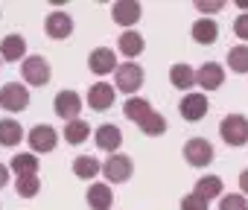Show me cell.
Listing matches in <instances>:
<instances>
[{
    "label": "cell",
    "instance_id": "23",
    "mask_svg": "<svg viewBox=\"0 0 248 210\" xmlns=\"http://www.w3.org/2000/svg\"><path fill=\"white\" fill-rule=\"evenodd\" d=\"M193 193H196L199 198H204V201L219 198V195H222V178H216V175H202V178L196 181Z\"/></svg>",
    "mask_w": 248,
    "mask_h": 210
},
{
    "label": "cell",
    "instance_id": "29",
    "mask_svg": "<svg viewBox=\"0 0 248 210\" xmlns=\"http://www.w3.org/2000/svg\"><path fill=\"white\" fill-rule=\"evenodd\" d=\"M15 187H18V193H21L24 198H32V195L41 190V181H38V175H24V178L15 181Z\"/></svg>",
    "mask_w": 248,
    "mask_h": 210
},
{
    "label": "cell",
    "instance_id": "1",
    "mask_svg": "<svg viewBox=\"0 0 248 210\" xmlns=\"http://www.w3.org/2000/svg\"><path fill=\"white\" fill-rule=\"evenodd\" d=\"M114 88L123 90V93H129V96H135V93L143 88V67H140L138 61L120 64L117 73H114Z\"/></svg>",
    "mask_w": 248,
    "mask_h": 210
},
{
    "label": "cell",
    "instance_id": "15",
    "mask_svg": "<svg viewBox=\"0 0 248 210\" xmlns=\"http://www.w3.org/2000/svg\"><path fill=\"white\" fill-rule=\"evenodd\" d=\"M93 140H96V146L102 149V152H117L120 149V143H123V132L114 126V123H102L99 129H96V135H93Z\"/></svg>",
    "mask_w": 248,
    "mask_h": 210
},
{
    "label": "cell",
    "instance_id": "4",
    "mask_svg": "<svg viewBox=\"0 0 248 210\" xmlns=\"http://www.w3.org/2000/svg\"><path fill=\"white\" fill-rule=\"evenodd\" d=\"M132 172H135L132 158H129V155H120V152L108 155V161L102 164V175H105L108 184H126V181L132 178Z\"/></svg>",
    "mask_w": 248,
    "mask_h": 210
},
{
    "label": "cell",
    "instance_id": "14",
    "mask_svg": "<svg viewBox=\"0 0 248 210\" xmlns=\"http://www.w3.org/2000/svg\"><path fill=\"white\" fill-rule=\"evenodd\" d=\"M44 32H47L50 38H56V41L70 38V32H73V18H70L67 12H50L47 21H44Z\"/></svg>",
    "mask_w": 248,
    "mask_h": 210
},
{
    "label": "cell",
    "instance_id": "25",
    "mask_svg": "<svg viewBox=\"0 0 248 210\" xmlns=\"http://www.w3.org/2000/svg\"><path fill=\"white\" fill-rule=\"evenodd\" d=\"M170 82H172L175 88L187 90V88L196 85V70H193L190 64H172V67H170Z\"/></svg>",
    "mask_w": 248,
    "mask_h": 210
},
{
    "label": "cell",
    "instance_id": "37",
    "mask_svg": "<svg viewBox=\"0 0 248 210\" xmlns=\"http://www.w3.org/2000/svg\"><path fill=\"white\" fill-rule=\"evenodd\" d=\"M0 64H3V59H0Z\"/></svg>",
    "mask_w": 248,
    "mask_h": 210
},
{
    "label": "cell",
    "instance_id": "11",
    "mask_svg": "<svg viewBox=\"0 0 248 210\" xmlns=\"http://www.w3.org/2000/svg\"><path fill=\"white\" fill-rule=\"evenodd\" d=\"M222 82H225V67L219 61H204L196 70V85L202 90H216V88H222Z\"/></svg>",
    "mask_w": 248,
    "mask_h": 210
},
{
    "label": "cell",
    "instance_id": "28",
    "mask_svg": "<svg viewBox=\"0 0 248 210\" xmlns=\"http://www.w3.org/2000/svg\"><path fill=\"white\" fill-rule=\"evenodd\" d=\"M140 132H143V135H149V137H161V135L167 132V117H164V114H158V111H152V114L140 123Z\"/></svg>",
    "mask_w": 248,
    "mask_h": 210
},
{
    "label": "cell",
    "instance_id": "16",
    "mask_svg": "<svg viewBox=\"0 0 248 210\" xmlns=\"http://www.w3.org/2000/svg\"><path fill=\"white\" fill-rule=\"evenodd\" d=\"M152 111H155V108H152V102L143 99V96H129L126 105H123V114H126V120H132V123H138V126H140Z\"/></svg>",
    "mask_w": 248,
    "mask_h": 210
},
{
    "label": "cell",
    "instance_id": "3",
    "mask_svg": "<svg viewBox=\"0 0 248 210\" xmlns=\"http://www.w3.org/2000/svg\"><path fill=\"white\" fill-rule=\"evenodd\" d=\"M0 108H6V111H12V114L27 111V108H30V90H27V85H21V82H6L3 88H0Z\"/></svg>",
    "mask_w": 248,
    "mask_h": 210
},
{
    "label": "cell",
    "instance_id": "12",
    "mask_svg": "<svg viewBox=\"0 0 248 210\" xmlns=\"http://www.w3.org/2000/svg\"><path fill=\"white\" fill-rule=\"evenodd\" d=\"M207 108H210V102H207L204 93H187V96L181 99V105H178V111H181V117H184L187 123H199V120L207 114Z\"/></svg>",
    "mask_w": 248,
    "mask_h": 210
},
{
    "label": "cell",
    "instance_id": "31",
    "mask_svg": "<svg viewBox=\"0 0 248 210\" xmlns=\"http://www.w3.org/2000/svg\"><path fill=\"white\" fill-rule=\"evenodd\" d=\"M181 210H207V201H204V198H199L196 193H190V195H184V198H181Z\"/></svg>",
    "mask_w": 248,
    "mask_h": 210
},
{
    "label": "cell",
    "instance_id": "21",
    "mask_svg": "<svg viewBox=\"0 0 248 210\" xmlns=\"http://www.w3.org/2000/svg\"><path fill=\"white\" fill-rule=\"evenodd\" d=\"M216 38H219V27L213 18H199L193 24V41L196 44H216Z\"/></svg>",
    "mask_w": 248,
    "mask_h": 210
},
{
    "label": "cell",
    "instance_id": "2",
    "mask_svg": "<svg viewBox=\"0 0 248 210\" xmlns=\"http://www.w3.org/2000/svg\"><path fill=\"white\" fill-rule=\"evenodd\" d=\"M219 135L228 146H245L248 143V117L242 114H228L219 123Z\"/></svg>",
    "mask_w": 248,
    "mask_h": 210
},
{
    "label": "cell",
    "instance_id": "6",
    "mask_svg": "<svg viewBox=\"0 0 248 210\" xmlns=\"http://www.w3.org/2000/svg\"><path fill=\"white\" fill-rule=\"evenodd\" d=\"M184 161L196 169H204L213 164V143L204 140V137H193L184 143Z\"/></svg>",
    "mask_w": 248,
    "mask_h": 210
},
{
    "label": "cell",
    "instance_id": "34",
    "mask_svg": "<svg viewBox=\"0 0 248 210\" xmlns=\"http://www.w3.org/2000/svg\"><path fill=\"white\" fill-rule=\"evenodd\" d=\"M239 190H242V195H248V166L239 172Z\"/></svg>",
    "mask_w": 248,
    "mask_h": 210
},
{
    "label": "cell",
    "instance_id": "27",
    "mask_svg": "<svg viewBox=\"0 0 248 210\" xmlns=\"http://www.w3.org/2000/svg\"><path fill=\"white\" fill-rule=\"evenodd\" d=\"M228 67L233 73H248V44H236L228 50Z\"/></svg>",
    "mask_w": 248,
    "mask_h": 210
},
{
    "label": "cell",
    "instance_id": "36",
    "mask_svg": "<svg viewBox=\"0 0 248 210\" xmlns=\"http://www.w3.org/2000/svg\"><path fill=\"white\" fill-rule=\"evenodd\" d=\"M239 9H248V0H239Z\"/></svg>",
    "mask_w": 248,
    "mask_h": 210
},
{
    "label": "cell",
    "instance_id": "20",
    "mask_svg": "<svg viewBox=\"0 0 248 210\" xmlns=\"http://www.w3.org/2000/svg\"><path fill=\"white\" fill-rule=\"evenodd\" d=\"M117 47H120V53L126 56V59H138V56L143 53L146 41H143V35H140V32H135V30H126V32L120 35Z\"/></svg>",
    "mask_w": 248,
    "mask_h": 210
},
{
    "label": "cell",
    "instance_id": "32",
    "mask_svg": "<svg viewBox=\"0 0 248 210\" xmlns=\"http://www.w3.org/2000/svg\"><path fill=\"white\" fill-rule=\"evenodd\" d=\"M233 32H236L242 41H248V12L236 15V21H233Z\"/></svg>",
    "mask_w": 248,
    "mask_h": 210
},
{
    "label": "cell",
    "instance_id": "18",
    "mask_svg": "<svg viewBox=\"0 0 248 210\" xmlns=\"http://www.w3.org/2000/svg\"><path fill=\"white\" fill-rule=\"evenodd\" d=\"M85 198H88V207L91 210H111V204H114L111 184H91Z\"/></svg>",
    "mask_w": 248,
    "mask_h": 210
},
{
    "label": "cell",
    "instance_id": "30",
    "mask_svg": "<svg viewBox=\"0 0 248 210\" xmlns=\"http://www.w3.org/2000/svg\"><path fill=\"white\" fill-rule=\"evenodd\" d=\"M219 210H248V198L242 193H228L219 198Z\"/></svg>",
    "mask_w": 248,
    "mask_h": 210
},
{
    "label": "cell",
    "instance_id": "35",
    "mask_svg": "<svg viewBox=\"0 0 248 210\" xmlns=\"http://www.w3.org/2000/svg\"><path fill=\"white\" fill-rule=\"evenodd\" d=\"M9 184V166L6 164H0V190H3Z\"/></svg>",
    "mask_w": 248,
    "mask_h": 210
},
{
    "label": "cell",
    "instance_id": "8",
    "mask_svg": "<svg viewBox=\"0 0 248 210\" xmlns=\"http://www.w3.org/2000/svg\"><path fill=\"white\" fill-rule=\"evenodd\" d=\"M27 140H30V149H32V152H41V155H47V152H53V149H56V143H59V135H56V129H53V126H47V123H38L35 129H30Z\"/></svg>",
    "mask_w": 248,
    "mask_h": 210
},
{
    "label": "cell",
    "instance_id": "17",
    "mask_svg": "<svg viewBox=\"0 0 248 210\" xmlns=\"http://www.w3.org/2000/svg\"><path fill=\"white\" fill-rule=\"evenodd\" d=\"M0 59H6V61H24L27 59V41H24V35H18V32H12V35H6L3 41H0Z\"/></svg>",
    "mask_w": 248,
    "mask_h": 210
},
{
    "label": "cell",
    "instance_id": "9",
    "mask_svg": "<svg viewBox=\"0 0 248 210\" xmlns=\"http://www.w3.org/2000/svg\"><path fill=\"white\" fill-rule=\"evenodd\" d=\"M117 99V88L108 85V82H93L91 90H88V105L93 111H108Z\"/></svg>",
    "mask_w": 248,
    "mask_h": 210
},
{
    "label": "cell",
    "instance_id": "10",
    "mask_svg": "<svg viewBox=\"0 0 248 210\" xmlns=\"http://www.w3.org/2000/svg\"><path fill=\"white\" fill-rule=\"evenodd\" d=\"M88 67H91V73L93 76H105V73H117V56H114V50L111 47H96V50H91V56H88Z\"/></svg>",
    "mask_w": 248,
    "mask_h": 210
},
{
    "label": "cell",
    "instance_id": "24",
    "mask_svg": "<svg viewBox=\"0 0 248 210\" xmlns=\"http://www.w3.org/2000/svg\"><path fill=\"white\" fill-rule=\"evenodd\" d=\"M9 166H12V172H15L18 178H24V175H38V158H35L32 152H21V155H15Z\"/></svg>",
    "mask_w": 248,
    "mask_h": 210
},
{
    "label": "cell",
    "instance_id": "5",
    "mask_svg": "<svg viewBox=\"0 0 248 210\" xmlns=\"http://www.w3.org/2000/svg\"><path fill=\"white\" fill-rule=\"evenodd\" d=\"M21 76H24V82L35 85V88H44L50 82L53 70H50V61L44 56H27L21 61Z\"/></svg>",
    "mask_w": 248,
    "mask_h": 210
},
{
    "label": "cell",
    "instance_id": "26",
    "mask_svg": "<svg viewBox=\"0 0 248 210\" xmlns=\"http://www.w3.org/2000/svg\"><path fill=\"white\" fill-rule=\"evenodd\" d=\"M88 135H91V126H88L85 120L64 123V140H67L70 146H79V143H85V140H88Z\"/></svg>",
    "mask_w": 248,
    "mask_h": 210
},
{
    "label": "cell",
    "instance_id": "13",
    "mask_svg": "<svg viewBox=\"0 0 248 210\" xmlns=\"http://www.w3.org/2000/svg\"><path fill=\"white\" fill-rule=\"evenodd\" d=\"M140 12H143V6L135 3V0H117V3L111 6V18L120 27H135L140 21Z\"/></svg>",
    "mask_w": 248,
    "mask_h": 210
},
{
    "label": "cell",
    "instance_id": "7",
    "mask_svg": "<svg viewBox=\"0 0 248 210\" xmlns=\"http://www.w3.org/2000/svg\"><path fill=\"white\" fill-rule=\"evenodd\" d=\"M53 108L64 123H73V120H79V111H82V96L76 90H59L53 99Z\"/></svg>",
    "mask_w": 248,
    "mask_h": 210
},
{
    "label": "cell",
    "instance_id": "19",
    "mask_svg": "<svg viewBox=\"0 0 248 210\" xmlns=\"http://www.w3.org/2000/svg\"><path fill=\"white\" fill-rule=\"evenodd\" d=\"M21 140H24V126H21L18 120H12V117H3V120H0V146L12 149V146H18Z\"/></svg>",
    "mask_w": 248,
    "mask_h": 210
},
{
    "label": "cell",
    "instance_id": "22",
    "mask_svg": "<svg viewBox=\"0 0 248 210\" xmlns=\"http://www.w3.org/2000/svg\"><path fill=\"white\" fill-rule=\"evenodd\" d=\"M99 172H102V164H99L93 155H82V158L73 161V175L82 178V181H91V178H96Z\"/></svg>",
    "mask_w": 248,
    "mask_h": 210
},
{
    "label": "cell",
    "instance_id": "33",
    "mask_svg": "<svg viewBox=\"0 0 248 210\" xmlns=\"http://www.w3.org/2000/svg\"><path fill=\"white\" fill-rule=\"evenodd\" d=\"M222 6H225L222 0H207V3H204V0H199V3H196V9H199V12H207V15H210V12H219Z\"/></svg>",
    "mask_w": 248,
    "mask_h": 210
}]
</instances>
